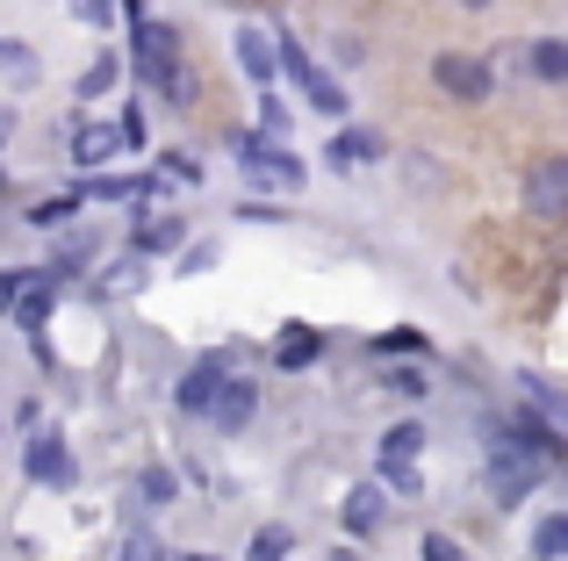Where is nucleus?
<instances>
[{
    "instance_id": "obj_3",
    "label": "nucleus",
    "mask_w": 568,
    "mask_h": 561,
    "mask_svg": "<svg viewBox=\"0 0 568 561\" xmlns=\"http://www.w3.org/2000/svg\"><path fill=\"white\" fill-rule=\"evenodd\" d=\"M432 86H439L446 101H460V109H483V101L497 94V72H489L483 58H468V51H439L432 58Z\"/></svg>"
},
{
    "instance_id": "obj_39",
    "label": "nucleus",
    "mask_w": 568,
    "mask_h": 561,
    "mask_svg": "<svg viewBox=\"0 0 568 561\" xmlns=\"http://www.w3.org/2000/svg\"><path fill=\"white\" fill-rule=\"evenodd\" d=\"M29 274H0V317H8V303H14V288H22Z\"/></svg>"
},
{
    "instance_id": "obj_43",
    "label": "nucleus",
    "mask_w": 568,
    "mask_h": 561,
    "mask_svg": "<svg viewBox=\"0 0 568 561\" xmlns=\"http://www.w3.org/2000/svg\"><path fill=\"white\" fill-rule=\"evenodd\" d=\"M187 561H209V554H187Z\"/></svg>"
},
{
    "instance_id": "obj_17",
    "label": "nucleus",
    "mask_w": 568,
    "mask_h": 561,
    "mask_svg": "<svg viewBox=\"0 0 568 561\" xmlns=\"http://www.w3.org/2000/svg\"><path fill=\"white\" fill-rule=\"evenodd\" d=\"M223 144H231V159H237V166L252 173V181H266V166H274V152H281L274 137H260V130H231Z\"/></svg>"
},
{
    "instance_id": "obj_6",
    "label": "nucleus",
    "mask_w": 568,
    "mask_h": 561,
    "mask_svg": "<svg viewBox=\"0 0 568 561\" xmlns=\"http://www.w3.org/2000/svg\"><path fill=\"white\" fill-rule=\"evenodd\" d=\"M216 432H245L252 418H260V381L252 375H223L216 381V396H209V410H202Z\"/></svg>"
},
{
    "instance_id": "obj_19",
    "label": "nucleus",
    "mask_w": 568,
    "mask_h": 561,
    "mask_svg": "<svg viewBox=\"0 0 568 561\" xmlns=\"http://www.w3.org/2000/svg\"><path fill=\"white\" fill-rule=\"evenodd\" d=\"M37 72H43V58L29 51V43L0 37V80H8V86H37Z\"/></svg>"
},
{
    "instance_id": "obj_8",
    "label": "nucleus",
    "mask_w": 568,
    "mask_h": 561,
    "mask_svg": "<svg viewBox=\"0 0 568 561\" xmlns=\"http://www.w3.org/2000/svg\"><path fill=\"white\" fill-rule=\"evenodd\" d=\"M181 51H187V43H181V22H138V80L144 86H152Z\"/></svg>"
},
{
    "instance_id": "obj_37",
    "label": "nucleus",
    "mask_w": 568,
    "mask_h": 561,
    "mask_svg": "<svg viewBox=\"0 0 568 561\" xmlns=\"http://www.w3.org/2000/svg\"><path fill=\"white\" fill-rule=\"evenodd\" d=\"M209 267H216V245H187V259H181V274H209Z\"/></svg>"
},
{
    "instance_id": "obj_18",
    "label": "nucleus",
    "mask_w": 568,
    "mask_h": 561,
    "mask_svg": "<svg viewBox=\"0 0 568 561\" xmlns=\"http://www.w3.org/2000/svg\"><path fill=\"white\" fill-rule=\"evenodd\" d=\"M417 453H425V425H417V418H396V425L382 432L375 461H417Z\"/></svg>"
},
{
    "instance_id": "obj_40",
    "label": "nucleus",
    "mask_w": 568,
    "mask_h": 561,
    "mask_svg": "<svg viewBox=\"0 0 568 561\" xmlns=\"http://www.w3.org/2000/svg\"><path fill=\"white\" fill-rule=\"evenodd\" d=\"M14 137V109H0V144H8Z\"/></svg>"
},
{
    "instance_id": "obj_28",
    "label": "nucleus",
    "mask_w": 568,
    "mask_h": 561,
    "mask_svg": "<svg viewBox=\"0 0 568 561\" xmlns=\"http://www.w3.org/2000/svg\"><path fill=\"white\" fill-rule=\"evenodd\" d=\"M87 195H101V202H130V195H152V181H123V173H101V181H87Z\"/></svg>"
},
{
    "instance_id": "obj_26",
    "label": "nucleus",
    "mask_w": 568,
    "mask_h": 561,
    "mask_svg": "<svg viewBox=\"0 0 568 561\" xmlns=\"http://www.w3.org/2000/svg\"><path fill=\"white\" fill-rule=\"evenodd\" d=\"M288 554H295V533H288V526H260L245 561H288Z\"/></svg>"
},
{
    "instance_id": "obj_5",
    "label": "nucleus",
    "mask_w": 568,
    "mask_h": 561,
    "mask_svg": "<svg viewBox=\"0 0 568 561\" xmlns=\"http://www.w3.org/2000/svg\"><path fill=\"white\" fill-rule=\"evenodd\" d=\"M22 468H29V482H43V490H72V482H80V461H72L65 432H29Z\"/></svg>"
},
{
    "instance_id": "obj_36",
    "label": "nucleus",
    "mask_w": 568,
    "mask_h": 561,
    "mask_svg": "<svg viewBox=\"0 0 568 561\" xmlns=\"http://www.w3.org/2000/svg\"><path fill=\"white\" fill-rule=\"evenodd\" d=\"M115 137H123V152H138V144H144V109H123V115H115Z\"/></svg>"
},
{
    "instance_id": "obj_27",
    "label": "nucleus",
    "mask_w": 568,
    "mask_h": 561,
    "mask_svg": "<svg viewBox=\"0 0 568 561\" xmlns=\"http://www.w3.org/2000/svg\"><path fill=\"white\" fill-rule=\"evenodd\" d=\"M181 238H187V231H181V216H166V224H144L130 245H138V253H173Z\"/></svg>"
},
{
    "instance_id": "obj_34",
    "label": "nucleus",
    "mask_w": 568,
    "mask_h": 561,
    "mask_svg": "<svg viewBox=\"0 0 568 561\" xmlns=\"http://www.w3.org/2000/svg\"><path fill=\"white\" fill-rule=\"evenodd\" d=\"M115 561H166V548H159L152 533H130V540H123V554H115Z\"/></svg>"
},
{
    "instance_id": "obj_2",
    "label": "nucleus",
    "mask_w": 568,
    "mask_h": 561,
    "mask_svg": "<svg viewBox=\"0 0 568 561\" xmlns=\"http://www.w3.org/2000/svg\"><path fill=\"white\" fill-rule=\"evenodd\" d=\"M555 476V468L540 461V453H526L518 439H504L497 425H489V461H483V490H489V504H504V511H518L540 482Z\"/></svg>"
},
{
    "instance_id": "obj_24",
    "label": "nucleus",
    "mask_w": 568,
    "mask_h": 561,
    "mask_svg": "<svg viewBox=\"0 0 568 561\" xmlns=\"http://www.w3.org/2000/svg\"><path fill=\"white\" fill-rule=\"evenodd\" d=\"M288 130H295V115H288V101L274 94V86H260V137H274V144H288Z\"/></svg>"
},
{
    "instance_id": "obj_25",
    "label": "nucleus",
    "mask_w": 568,
    "mask_h": 561,
    "mask_svg": "<svg viewBox=\"0 0 568 561\" xmlns=\"http://www.w3.org/2000/svg\"><path fill=\"white\" fill-rule=\"evenodd\" d=\"M375 468H382V490H388V497H403V504H410V497H425L417 461H375Z\"/></svg>"
},
{
    "instance_id": "obj_22",
    "label": "nucleus",
    "mask_w": 568,
    "mask_h": 561,
    "mask_svg": "<svg viewBox=\"0 0 568 561\" xmlns=\"http://www.w3.org/2000/svg\"><path fill=\"white\" fill-rule=\"evenodd\" d=\"M138 497H144V504H152V511H166L173 497H181V476H173L166 461H152V468H144V476H138Z\"/></svg>"
},
{
    "instance_id": "obj_41",
    "label": "nucleus",
    "mask_w": 568,
    "mask_h": 561,
    "mask_svg": "<svg viewBox=\"0 0 568 561\" xmlns=\"http://www.w3.org/2000/svg\"><path fill=\"white\" fill-rule=\"evenodd\" d=\"M460 8H468V14H489V8H497V0H460Z\"/></svg>"
},
{
    "instance_id": "obj_30",
    "label": "nucleus",
    "mask_w": 568,
    "mask_h": 561,
    "mask_svg": "<svg viewBox=\"0 0 568 561\" xmlns=\"http://www.w3.org/2000/svg\"><path fill=\"white\" fill-rule=\"evenodd\" d=\"M72 202H80V195H51V202H37V210H29V224H37V231L72 224Z\"/></svg>"
},
{
    "instance_id": "obj_12",
    "label": "nucleus",
    "mask_w": 568,
    "mask_h": 561,
    "mask_svg": "<svg viewBox=\"0 0 568 561\" xmlns=\"http://www.w3.org/2000/svg\"><path fill=\"white\" fill-rule=\"evenodd\" d=\"M152 94L166 101L173 115H187L194 101H202V80H194V65H187V58H173V65H166V72H159V80H152Z\"/></svg>"
},
{
    "instance_id": "obj_7",
    "label": "nucleus",
    "mask_w": 568,
    "mask_h": 561,
    "mask_svg": "<svg viewBox=\"0 0 568 561\" xmlns=\"http://www.w3.org/2000/svg\"><path fill=\"white\" fill-rule=\"evenodd\" d=\"M375 159H388V137L367 123H338L332 144H324V166L332 173H353V166H375Z\"/></svg>"
},
{
    "instance_id": "obj_32",
    "label": "nucleus",
    "mask_w": 568,
    "mask_h": 561,
    "mask_svg": "<svg viewBox=\"0 0 568 561\" xmlns=\"http://www.w3.org/2000/svg\"><path fill=\"white\" fill-rule=\"evenodd\" d=\"M375 353H388V360H396V353H403V360H417V353H425V338H417V332H382Z\"/></svg>"
},
{
    "instance_id": "obj_38",
    "label": "nucleus",
    "mask_w": 568,
    "mask_h": 561,
    "mask_svg": "<svg viewBox=\"0 0 568 561\" xmlns=\"http://www.w3.org/2000/svg\"><path fill=\"white\" fill-rule=\"evenodd\" d=\"M237 216H245V224H281V216H288V210H274V202H245V210H237Z\"/></svg>"
},
{
    "instance_id": "obj_11",
    "label": "nucleus",
    "mask_w": 568,
    "mask_h": 561,
    "mask_svg": "<svg viewBox=\"0 0 568 561\" xmlns=\"http://www.w3.org/2000/svg\"><path fill=\"white\" fill-rule=\"evenodd\" d=\"M51 303H58V280H22V288H14V303H8V317L37 338L43 324H51Z\"/></svg>"
},
{
    "instance_id": "obj_20",
    "label": "nucleus",
    "mask_w": 568,
    "mask_h": 561,
    "mask_svg": "<svg viewBox=\"0 0 568 561\" xmlns=\"http://www.w3.org/2000/svg\"><path fill=\"white\" fill-rule=\"evenodd\" d=\"M403 181H410L417 195L432 202V195H446V187H454V173H439V166H432L425 152H403Z\"/></svg>"
},
{
    "instance_id": "obj_35",
    "label": "nucleus",
    "mask_w": 568,
    "mask_h": 561,
    "mask_svg": "<svg viewBox=\"0 0 568 561\" xmlns=\"http://www.w3.org/2000/svg\"><path fill=\"white\" fill-rule=\"evenodd\" d=\"M72 14H80L87 29H109L115 22V0H72Z\"/></svg>"
},
{
    "instance_id": "obj_33",
    "label": "nucleus",
    "mask_w": 568,
    "mask_h": 561,
    "mask_svg": "<svg viewBox=\"0 0 568 561\" xmlns=\"http://www.w3.org/2000/svg\"><path fill=\"white\" fill-rule=\"evenodd\" d=\"M417 548H425V561H468V548H460L454 533H425Z\"/></svg>"
},
{
    "instance_id": "obj_13",
    "label": "nucleus",
    "mask_w": 568,
    "mask_h": 561,
    "mask_svg": "<svg viewBox=\"0 0 568 561\" xmlns=\"http://www.w3.org/2000/svg\"><path fill=\"white\" fill-rule=\"evenodd\" d=\"M115 152H123V137H115L109 123H87L80 137H72V166H80V173H101Z\"/></svg>"
},
{
    "instance_id": "obj_15",
    "label": "nucleus",
    "mask_w": 568,
    "mask_h": 561,
    "mask_svg": "<svg viewBox=\"0 0 568 561\" xmlns=\"http://www.w3.org/2000/svg\"><path fill=\"white\" fill-rule=\"evenodd\" d=\"M526 72L540 86H568V43L561 37H532L526 43Z\"/></svg>"
},
{
    "instance_id": "obj_31",
    "label": "nucleus",
    "mask_w": 568,
    "mask_h": 561,
    "mask_svg": "<svg viewBox=\"0 0 568 561\" xmlns=\"http://www.w3.org/2000/svg\"><path fill=\"white\" fill-rule=\"evenodd\" d=\"M388 389H396V396H410V404H417V396L432 389V375H425V367H410V360H403V367H388Z\"/></svg>"
},
{
    "instance_id": "obj_14",
    "label": "nucleus",
    "mask_w": 568,
    "mask_h": 561,
    "mask_svg": "<svg viewBox=\"0 0 568 561\" xmlns=\"http://www.w3.org/2000/svg\"><path fill=\"white\" fill-rule=\"evenodd\" d=\"M317 360H324V338L303 332V324L274 338V367H281V375H303V367H317Z\"/></svg>"
},
{
    "instance_id": "obj_42",
    "label": "nucleus",
    "mask_w": 568,
    "mask_h": 561,
    "mask_svg": "<svg viewBox=\"0 0 568 561\" xmlns=\"http://www.w3.org/2000/svg\"><path fill=\"white\" fill-rule=\"evenodd\" d=\"M332 561H361V554H353V548H332Z\"/></svg>"
},
{
    "instance_id": "obj_23",
    "label": "nucleus",
    "mask_w": 568,
    "mask_h": 561,
    "mask_svg": "<svg viewBox=\"0 0 568 561\" xmlns=\"http://www.w3.org/2000/svg\"><path fill=\"white\" fill-rule=\"evenodd\" d=\"M115 80H123V58H115V51H101L94 58V65H87L80 72V101H101V94H109V86Z\"/></svg>"
},
{
    "instance_id": "obj_4",
    "label": "nucleus",
    "mask_w": 568,
    "mask_h": 561,
    "mask_svg": "<svg viewBox=\"0 0 568 561\" xmlns=\"http://www.w3.org/2000/svg\"><path fill=\"white\" fill-rule=\"evenodd\" d=\"M526 216L532 224H568V152H547V159H532V173H526Z\"/></svg>"
},
{
    "instance_id": "obj_16",
    "label": "nucleus",
    "mask_w": 568,
    "mask_h": 561,
    "mask_svg": "<svg viewBox=\"0 0 568 561\" xmlns=\"http://www.w3.org/2000/svg\"><path fill=\"white\" fill-rule=\"evenodd\" d=\"M237 65L252 86H274V37L266 29H237Z\"/></svg>"
},
{
    "instance_id": "obj_1",
    "label": "nucleus",
    "mask_w": 568,
    "mask_h": 561,
    "mask_svg": "<svg viewBox=\"0 0 568 561\" xmlns=\"http://www.w3.org/2000/svg\"><path fill=\"white\" fill-rule=\"evenodd\" d=\"M266 37H274V80L303 86V101H310L317 115L346 123V86H338V72H324L317 58L303 51V37H295V29H266Z\"/></svg>"
},
{
    "instance_id": "obj_29",
    "label": "nucleus",
    "mask_w": 568,
    "mask_h": 561,
    "mask_svg": "<svg viewBox=\"0 0 568 561\" xmlns=\"http://www.w3.org/2000/svg\"><path fill=\"white\" fill-rule=\"evenodd\" d=\"M266 181H274V187H288V195H295V187L310 181V166H303V159L288 152V144H281V152H274V166H266Z\"/></svg>"
},
{
    "instance_id": "obj_10",
    "label": "nucleus",
    "mask_w": 568,
    "mask_h": 561,
    "mask_svg": "<svg viewBox=\"0 0 568 561\" xmlns=\"http://www.w3.org/2000/svg\"><path fill=\"white\" fill-rule=\"evenodd\" d=\"M223 375H231V360H223V353H202V360H194L187 375H181V389H173V404H181L187 418H202V410H209V396H216V381H223Z\"/></svg>"
},
{
    "instance_id": "obj_9",
    "label": "nucleus",
    "mask_w": 568,
    "mask_h": 561,
    "mask_svg": "<svg viewBox=\"0 0 568 561\" xmlns=\"http://www.w3.org/2000/svg\"><path fill=\"white\" fill-rule=\"evenodd\" d=\"M338 526H346L353 540H375L388 526V490L382 482H361V490H346V504H338Z\"/></svg>"
},
{
    "instance_id": "obj_21",
    "label": "nucleus",
    "mask_w": 568,
    "mask_h": 561,
    "mask_svg": "<svg viewBox=\"0 0 568 561\" xmlns=\"http://www.w3.org/2000/svg\"><path fill=\"white\" fill-rule=\"evenodd\" d=\"M561 554H568V511H547L532 526V561H561Z\"/></svg>"
}]
</instances>
